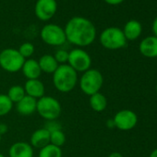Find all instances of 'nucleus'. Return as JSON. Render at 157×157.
<instances>
[{"mask_svg":"<svg viewBox=\"0 0 157 157\" xmlns=\"http://www.w3.org/2000/svg\"><path fill=\"white\" fill-rule=\"evenodd\" d=\"M122 31L127 41H134L140 36L142 26L140 21L136 20H130L125 24Z\"/></svg>","mask_w":157,"mask_h":157,"instance_id":"obj_17","label":"nucleus"},{"mask_svg":"<svg viewBox=\"0 0 157 157\" xmlns=\"http://www.w3.org/2000/svg\"><path fill=\"white\" fill-rule=\"evenodd\" d=\"M38 63H39L42 72H44L47 74H53L59 66V64L56 62L54 56L49 55V54L42 56L39 58Z\"/></svg>","mask_w":157,"mask_h":157,"instance_id":"obj_18","label":"nucleus"},{"mask_svg":"<svg viewBox=\"0 0 157 157\" xmlns=\"http://www.w3.org/2000/svg\"><path fill=\"white\" fill-rule=\"evenodd\" d=\"M106 126H107L109 128H115V124H114L113 118H112V119H108V120H107V122H106Z\"/></svg>","mask_w":157,"mask_h":157,"instance_id":"obj_29","label":"nucleus"},{"mask_svg":"<svg viewBox=\"0 0 157 157\" xmlns=\"http://www.w3.org/2000/svg\"><path fill=\"white\" fill-rule=\"evenodd\" d=\"M78 82V73L67 64L59 65L53 73V84L62 94L72 92Z\"/></svg>","mask_w":157,"mask_h":157,"instance_id":"obj_2","label":"nucleus"},{"mask_svg":"<svg viewBox=\"0 0 157 157\" xmlns=\"http://www.w3.org/2000/svg\"><path fill=\"white\" fill-rule=\"evenodd\" d=\"M25 58L17 49L6 48L0 52V67L10 73L21 70Z\"/></svg>","mask_w":157,"mask_h":157,"instance_id":"obj_6","label":"nucleus"},{"mask_svg":"<svg viewBox=\"0 0 157 157\" xmlns=\"http://www.w3.org/2000/svg\"><path fill=\"white\" fill-rule=\"evenodd\" d=\"M63 152L60 147L55 146L51 143L43 147L39 151L38 157H62Z\"/></svg>","mask_w":157,"mask_h":157,"instance_id":"obj_20","label":"nucleus"},{"mask_svg":"<svg viewBox=\"0 0 157 157\" xmlns=\"http://www.w3.org/2000/svg\"><path fill=\"white\" fill-rule=\"evenodd\" d=\"M104 1L108 4V5H111V6H117V5H119L121 4L124 0H104Z\"/></svg>","mask_w":157,"mask_h":157,"instance_id":"obj_26","label":"nucleus"},{"mask_svg":"<svg viewBox=\"0 0 157 157\" xmlns=\"http://www.w3.org/2000/svg\"><path fill=\"white\" fill-rule=\"evenodd\" d=\"M37 107V100L25 95L19 103L16 104L17 111L21 116H30L36 112Z\"/></svg>","mask_w":157,"mask_h":157,"instance_id":"obj_16","label":"nucleus"},{"mask_svg":"<svg viewBox=\"0 0 157 157\" xmlns=\"http://www.w3.org/2000/svg\"><path fill=\"white\" fill-rule=\"evenodd\" d=\"M149 157H157V148L154 149V150L151 152V154H150Z\"/></svg>","mask_w":157,"mask_h":157,"instance_id":"obj_31","label":"nucleus"},{"mask_svg":"<svg viewBox=\"0 0 157 157\" xmlns=\"http://www.w3.org/2000/svg\"><path fill=\"white\" fill-rule=\"evenodd\" d=\"M33 148L26 141H17L9 149L10 157H33Z\"/></svg>","mask_w":157,"mask_h":157,"instance_id":"obj_12","label":"nucleus"},{"mask_svg":"<svg viewBox=\"0 0 157 157\" xmlns=\"http://www.w3.org/2000/svg\"><path fill=\"white\" fill-rule=\"evenodd\" d=\"M13 108V103L8 97L7 94H0V117H4L11 112Z\"/></svg>","mask_w":157,"mask_h":157,"instance_id":"obj_23","label":"nucleus"},{"mask_svg":"<svg viewBox=\"0 0 157 157\" xmlns=\"http://www.w3.org/2000/svg\"><path fill=\"white\" fill-rule=\"evenodd\" d=\"M40 36L44 44L51 46H60L67 42L64 29L54 23L44 25L41 30Z\"/></svg>","mask_w":157,"mask_h":157,"instance_id":"obj_7","label":"nucleus"},{"mask_svg":"<svg viewBox=\"0 0 157 157\" xmlns=\"http://www.w3.org/2000/svg\"><path fill=\"white\" fill-rule=\"evenodd\" d=\"M0 157H6L4 154H2V153H0Z\"/></svg>","mask_w":157,"mask_h":157,"instance_id":"obj_32","label":"nucleus"},{"mask_svg":"<svg viewBox=\"0 0 157 157\" xmlns=\"http://www.w3.org/2000/svg\"><path fill=\"white\" fill-rule=\"evenodd\" d=\"M34 50H35L34 45L32 43H29V42L23 43L22 44H21V46L18 49V51L20 52V54L25 59L31 58V56L34 54Z\"/></svg>","mask_w":157,"mask_h":157,"instance_id":"obj_24","label":"nucleus"},{"mask_svg":"<svg viewBox=\"0 0 157 157\" xmlns=\"http://www.w3.org/2000/svg\"><path fill=\"white\" fill-rule=\"evenodd\" d=\"M67 65H69L77 73L85 72L92 67L91 56L82 48H75L68 53Z\"/></svg>","mask_w":157,"mask_h":157,"instance_id":"obj_8","label":"nucleus"},{"mask_svg":"<svg viewBox=\"0 0 157 157\" xmlns=\"http://www.w3.org/2000/svg\"><path fill=\"white\" fill-rule=\"evenodd\" d=\"M89 105L91 108L97 113L103 112L107 106V99L102 93H97L90 96Z\"/></svg>","mask_w":157,"mask_h":157,"instance_id":"obj_19","label":"nucleus"},{"mask_svg":"<svg viewBox=\"0 0 157 157\" xmlns=\"http://www.w3.org/2000/svg\"><path fill=\"white\" fill-rule=\"evenodd\" d=\"M36 112H38L41 117L47 121L56 120L62 112L61 104L57 99L49 95H44L37 100Z\"/></svg>","mask_w":157,"mask_h":157,"instance_id":"obj_5","label":"nucleus"},{"mask_svg":"<svg viewBox=\"0 0 157 157\" xmlns=\"http://www.w3.org/2000/svg\"><path fill=\"white\" fill-rule=\"evenodd\" d=\"M26 95L31 96L36 100L45 95V87L42 81L37 80H27L24 85Z\"/></svg>","mask_w":157,"mask_h":157,"instance_id":"obj_13","label":"nucleus"},{"mask_svg":"<svg viewBox=\"0 0 157 157\" xmlns=\"http://www.w3.org/2000/svg\"><path fill=\"white\" fill-rule=\"evenodd\" d=\"M151 31L153 33V35L157 37V17L153 20L151 24Z\"/></svg>","mask_w":157,"mask_h":157,"instance_id":"obj_28","label":"nucleus"},{"mask_svg":"<svg viewBox=\"0 0 157 157\" xmlns=\"http://www.w3.org/2000/svg\"><path fill=\"white\" fill-rule=\"evenodd\" d=\"M67 41L82 48L91 45L96 38V28L94 24L84 17H73L65 26Z\"/></svg>","mask_w":157,"mask_h":157,"instance_id":"obj_1","label":"nucleus"},{"mask_svg":"<svg viewBox=\"0 0 157 157\" xmlns=\"http://www.w3.org/2000/svg\"><path fill=\"white\" fill-rule=\"evenodd\" d=\"M9 130V128L8 126L5 124V123H0V135H4L8 132Z\"/></svg>","mask_w":157,"mask_h":157,"instance_id":"obj_27","label":"nucleus"},{"mask_svg":"<svg viewBox=\"0 0 157 157\" xmlns=\"http://www.w3.org/2000/svg\"><path fill=\"white\" fill-rule=\"evenodd\" d=\"M1 140H2V136L0 135V143H1Z\"/></svg>","mask_w":157,"mask_h":157,"instance_id":"obj_33","label":"nucleus"},{"mask_svg":"<svg viewBox=\"0 0 157 157\" xmlns=\"http://www.w3.org/2000/svg\"><path fill=\"white\" fill-rule=\"evenodd\" d=\"M113 121L115 128L123 131H128L136 127L138 123V116L132 110L123 109L115 115Z\"/></svg>","mask_w":157,"mask_h":157,"instance_id":"obj_9","label":"nucleus"},{"mask_svg":"<svg viewBox=\"0 0 157 157\" xmlns=\"http://www.w3.org/2000/svg\"><path fill=\"white\" fill-rule=\"evenodd\" d=\"M7 95L13 104L14 103L17 104L26 95V93H25V90H24L23 86H21V85H13L9 89Z\"/></svg>","mask_w":157,"mask_h":157,"instance_id":"obj_21","label":"nucleus"},{"mask_svg":"<svg viewBox=\"0 0 157 157\" xmlns=\"http://www.w3.org/2000/svg\"><path fill=\"white\" fill-rule=\"evenodd\" d=\"M140 53L148 58H157V37L154 35L147 36L139 45Z\"/></svg>","mask_w":157,"mask_h":157,"instance_id":"obj_11","label":"nucleus"},{"mask_svg":"<svg viewBox=\"0 0 157 157\" xmlns=\"http://www.w3.org/2000/svg\"><path fill=\"white\" fill-rule=\"evenodd\" d=\"M21 71L27 80H37L42 74L39 63L33 58L25 59L24 64L21 67Z\"/></svg>","mask_w":157,"mask_h":157,"instance_id":"obj_15","label":"nucleus"},{"mask_svg":"<svg viewBox=\"0 0 157 157\" xmlns=\"http://www.w3.org/2000/svg\"><path fill=\"white\" fill-rule=\"evenodd\" d=\"M108 157H123V156H122V154H121L120 152H117V151H114V152L110 153Z\"/></svg>","mask_w":157,"mask_h":157,"instance_id":"obj_30","label":"nucleus"},{"mask_svg":"<svg viewBox=\"0 0 157 157\" xmlns=\"http://www.w3.org/2000/svg\"><path fill=\"white\" fill-rule=\"evenodd\" d=\"M57 3L56 0H37L34 7L35 16L42 21H50L56 13Z\"/></svg>","mask_w":157,"mask_h":157,"instance_id":"obj_10","label":"nucleus"},{"mask_svg":"<svg viewBox=\"0 0 157 157\" xmlns=\"http://www.w3.org/2000/svg\"><path fill=\"white\" fill-rule=\"evenodd\" d=\"M68 53L67 50L64 49H59L56 52V54L54 55V57L56 58V62L59 65H63V64H67V60H68Z\"/></svg>","mask_w":157,"mask_h":157,"instance_id":"obj_25","label":"nucleus"},{"mask_svg":"<svg viewBox=\"0 0 157 157\" xmlns=\"http://www.w3.org/2000/svg\"><path fill=\"white\" fill-rule=\"evenodd\" d=\"M155 91H156V94H157V83H156V87H155Z\"/></svg>","mask_w":157,"mask_h":157,"instance_id":"obj_34","label":"nucleus"},{"mask_svg":"<svg viewBox=\"0 0 157 157\" xmlns=\"http://www.w3.org/2000/svg\"><path fill=\"white\" fill-rule=\"evenodd\" d=\"M66 142V134L61 128L53 130L50 132V143L57 146V147H62Z\"/></svg>","mask_w":157,"mask_h":157,"instance_id":"obj_22","label":"nucleus"},{"mask_svg":"<svg viewBox=\"0 0 157 157\" xmlns=\"http://www.w3.org/2000/svg\"><path fill=\"white\" fill-rule=\"evenodd\" d=\"M82 92L91 96L100 92L104 84V77L102 73L95 68H90L82 73L78 82Z\"/></svg>","mask_w":157,"mask_h":157,"instance_id":"obj_3","label":"nucleus"},{"mask_svg":"<svg viewBox=\"0 0 157 157\" xmlns=\"http://www.w3.org/2000/svg\"><path fill=\"white\" fill-rule=\"evenodd\" d=\"M99 41L102 46L108 50H118L127 44V39L123 31L114 26L105 29L100 34Z\"/></svg>","mask_w":157,"mask_h":157,"instance_id":"obj_4","label":"nucleus"},{"mask_svg":"<svg viewBox=\"0 0 157 157\" xmlns=\"http://www.w3.org/2000/svg\"><path fill=\"white\" fill-rule=\"evenodd\" d=\"M33 148L42 149L50 143V131L45 128H41L36 129L31 136V140L29 142Z\"/></svg>","mask_w":157,"mask_h":157,"instance_id":"obj_14","label":"nucleus"}]
</instances>
